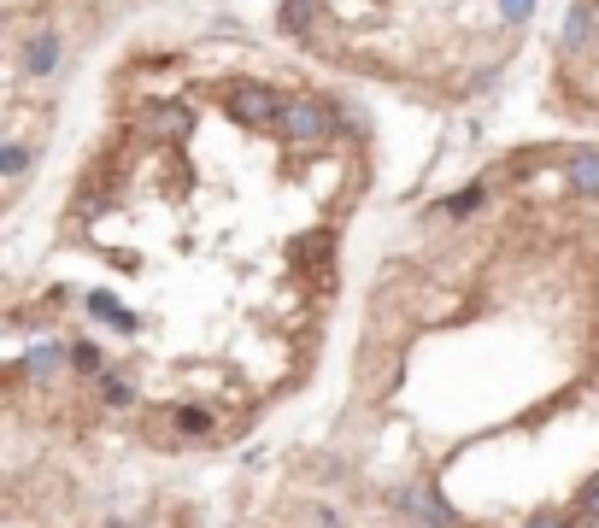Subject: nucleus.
<instances>
[{"instance_id":"obj_18","label":"nucleus","mask_w":599,"mask_h":528,"mask_svg":"<svg viewBox=\"0 0 599 528\" xmlns=\"http://www.w3.org/2000/svg\"><path fill=\"white\" fill-rule=\"evenodd\" d=\"M523 528H576V523H564L558 511H535V517H529V523H523Z\"/></svg>"},{"instance_id":"obj_10","label":"nucleus","mask_w":599,"mask_h":528,"mask_svg":"<svg viewBox=\"0 0 599 528\" xmlns=\"http://www.w3.org/2000/svg\"><path fill=\"white\" fill-rule=\"evenodd\" d=\"M24 171H30V147H24V141H6V147H0V176L18 182Z\"/></svg>"},{"instance_id":"obj_17","label":"nucleus","mask_w":599,"mask_h":528,"mask_svg":"<svg viewBox=\"0 0 599 528\" xmlns=\"http://www.w3.org/2000/svg\"><path fill=\"white\" fill-rule=\"evenodd\" d=\"M100 394L112 399V405H130V388H124V382H112V376H100Z\"/></svg>"},{"instance_id":"obj_4","label":"nucleus","mask_w":599,"mask_h":528,"mask_svg":"<svg viewBox=\"0 0 599 528\" xmlns=\"http://www.w3.org/2000/svg\"><path fill=\"white\" fill-rule=\"evenodd\" d=\"M59 53H65V42H59L53 30H36V36L24 42V77H30V83H47V77L59 71Z\"/></svg>"},{"instance_id":"obj_7","label":"nucleus","mask_w":599,"mask_h":528,"mask_svg":"<svg viewBox=\"0 0 599 528\" xmlns=\"http://www.w3.org/2000/svg\"><path fill=\"white\" fill-rule=\"evenodd\" d=\"M147 124H153L159 135H171V141H177V135L194 130V112H188V106H147Z\"/></svg>"},{"instance_id":"obj_2","label":"nucleus","mask_w":599,"mask_h":528,"mask_svg":"<svg viewBox=\"0 0 599 528\" xmlns=\"http://www.w3.org/2000/svg\"><path fill=\"white\" fill-rule=\"evenodd\" d=\"M394 505H400L406 517H417V523H429V528H459V517L441 505V493H435V487H400V493H394Z\"/></svg>"},{"instance_id":"obj_11","label":"nucleus","mask_w":599,"mask_h":528,"mask_svg":"<svg viewBox=\"0 0 599 528\" xmlns=\"http://www.w3.org/2000/svg\"><path fill=\"white\" fill-rule=\"evenodd\" d=\"M476 206H482V182H470V188H459V194H447V200H441V212H447V218H470Z\"/></svg>"},{"instance_id":"obj_9","label":"nucleus","mask_w":599,"mask_h":528,"mask_svg":"<svg viewBox=\"0 0 599 528\" xmlns=\"http://www.w3.org/2000/svg\"><path fill=\"white\" fill-rule=\"evenodd\" d=\"M65 358H71V347H53V341H47V347H30V358H24V364H30V376H53Z\"/></svg>"},{"instance_id":"obj_16","label":"nucleus","mask_w":599,"mask_h":528,"mask_svg":"<svg viewBox=\"0 0 599 528\" xmlns=\"http://www.w3.org/2000/svg\"><path fill=\"white\" fill-rule=\"evenodd\" d=\"M576 505H582V511H588V517L599 523V476H594L588 487H582V499H576Z\"/></svg>"},{"instance_id":"obj_12","label":"nucleus","mask_w":599,"mask_h":528,"mask_svg":"<svg viewBox=\"0 0 599 528\" xmlns=\"http://www.w3.org/2000/svg\"><path fill=\"white\" fill-rule=\"evenodd\" d=\"M282 24H288L294 36H306V24H312V0H282Z\"/></svg>"},{"instance_id":"obj_5","label":"nucleus","mask_w":599,"mask_h":528,"mask_svg":"<svg viewBox=\"0 0 599 528\" xmlns=\"http://www.w3.org/2000/svg\"><path fill=\"white\" fill-rule=\"evenodd\" d=\"M564 182H570L576 194H599V147H576V153L564 159Z\"/></svg>"},{"instance_id":"obj_1","label":"nucleus","mask_w":599,"mask_h":528,"mask_svg":"<svg viewBox=\"0 0 599 528\" xmlns=\"http://www.w3.org/2000/svg\"><path fill=\"white\" fill-rule=\"evenodd\" d=\"M282 112H288V100H282L271 83H241L230 94V118H235V124L265 130V124H282Z\"/></svg>"},{"instance_id":"obj_14","label":"nucleus","mask_w":599,"mask_h":528,"mask_svg":"<svg viewBox=\"0 0 599 528\" xmlns=\"http://www.w3.org/2000/svg\"><path fill=\"white\" fill-rule=\"evenodd\" d=\"M71 364H77V370H89V376H100V364H106V358H100V347L77 341V347H71Z\"/></svg>"},{"instance_id":"obj_15","label":"nucleus","mask_w":599,"mask_h":528,"mask_svg":"<svg viewBox=\"0 0 599 528\" xmlns=\"http://www.w3.org/2000/svg\"><path fill=\"white\" fill-rule=\"evenodd\" d=\"M500 18H506V24H529V18H535V0H500Z\"/></svg>"},{"instance_id":"obj_3","label":"nucleus","mask_w":599,"mask_h":528,"mask_svg":"<svg viewBox=\"0 0 599 528\" xmlns=\"http://www.w3.org/2000/svg\"><path fill=\"white\" fill-rule=\"evenodd\" d=\"M329 106L323 100H288V112H282V130L294 135V141H318V135H329Z\"/></svg>"},{"instance_id":"obj_6","label":"nucleus","mask_w":599,"mask_h":528,"mask_svg":"<svg viewBox=\"0 0 599 528\" xmlns=\"http://www.w3.org/2000/svg\"><path fill=\"white\" fill-rule=\"evenodd\" d=\"M594 0H576V6H570V12H564V36H558V42L570 47V53H576V47H588L594 42Z\"/></svg>"},{"instance_id":"obj_8","label":"nucleus","mask_w":599,"mask_h":528,"mask_svg":"<svg viewBox=\"0 0 599 528\" xmlns=\"http://www.w3.org/2000/svg\"><path fill=\"white\" fill-rule=\"evenodd\" d=\"M89 311H100V317H106L112 329H124V335H136V329H141L136 311H124L118 300H112V294H106V288H94V294H89Z\"/></svg>"},{"instance_id":"obj_13","label":"nucleus","mask_w":599,"mask_h":528,"mask_svg":"<svg viewBox=\"0 0 599 528\" xmlns=\"http://www.w3.org/2000/svg\"><path fill=\"white\" fill-rule=\"evenodd\" d=\"M177 429H183V435H206V429H212V417H206L200 405H183V411H177Z\"/></svg>"}]
</instances>
